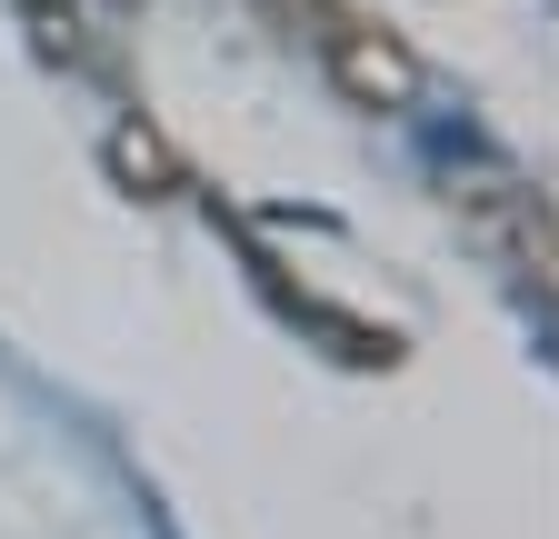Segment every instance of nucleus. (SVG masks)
Returning a JSON list of instances; mask_svg holds the SVG:
<instances>
[{
  "mask_svg": "<svg viewBox=\"0 0 559 539\" xmlns=\"http://www.w3.org/2000/svg\"><path fill=\"white\" fill-rule=\"evenodd\" d=\"M450 200H460V230L500 270H520V280H549V270H559V211L530 180H460Z\"/></svg>",
  "mask_w": 559,
  "mask_h": 539,
  "instance_id": "obj_1",
  "label": "nucleus"
},
{
  "mask_svg": "<svg viewBox=\"0 0 559 539\" xmlns=\"http://www.w3.org/2000/svg\"><path fill=\"white\" fill-rule=\"evenodd\" d=\"M320 71H330L340 100H360V110H409V100H419V50H409L400 31L360 21V11L320 40Z\"/></svg>",
  "mask_w": 559,
  "mask_h": 539,
  "instance_id": "obj_2",
  "label": "nucleus"
},
{
  "mask_svg": "<svg viewBox=\"0 0 559 539\" xmlns=\"http://www.w3.org/2000/svg\"><path fill=\"white\" fill-rule=\"evenodd\" d=\"M110 170L130 180V190H151V200H170V190H190V170H180V151L160 141L151 120H120L110 130Z\"/></svg>",
  "mask_w": 559,
  "mask_h": 539,
  "instance_id": "obj_3",
  "label": "nucleus"
},
{
  "mask_svg": "<svg viewBox=\"0 0 559 539\" xmlns=\"http://www.w3.org/2000/svg\"><path fill=\"white\" fill-rule=\"evenodd\" d=\"M260 11H270L280 31H290V40H310V50H320V40L349 21V0H260Z\"/></svg>",
  "mask_w": 559,
  "mask_h": 539,
  "instance_id": "obj_4",
  "label": "nucleus"
}]
</instances>
